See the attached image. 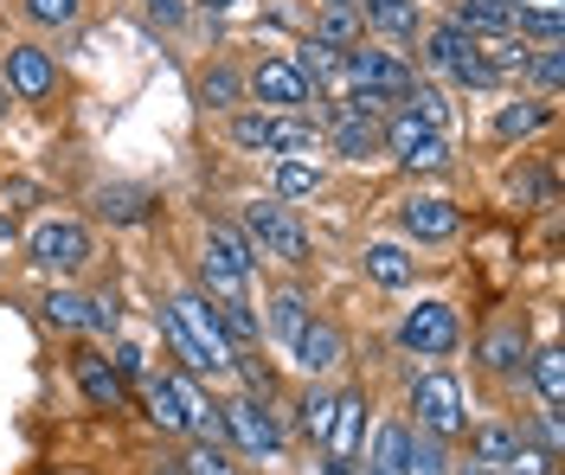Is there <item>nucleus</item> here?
Returning <instances> with one entry per match:
<instances>
[{
  "label": "nucleus",
  "mask_w": 565,
  "mask_h": 475,
  "mask_svg": "<svg viewBox=\"0 0 565 475\" xmlns=\"http://www.w3.org/2000/svg\"><path fill=\"white\" fill-rule=\"evenodd\" d=\"M7 110H13V90H7V84H0V122H7Z\"/></svg>",
  "instance_id": "de8ad7c7"
},
{
  "label": "nucleus",
  "mask_w": 565,
  "mask_h": 475,
  "mask_svg": "<svg viewBox=\"0 0 565 475\" xmlns=\"http://www.w3.org/2000/svg\"><path fill=\"white\" fill-rule=\"evenodd\" d=\"M418 39H424V65L444 77V84H457V90H501V77L482 58V39L462 33L457 20H430Z\"/></svg>",
  "instance_id": "f03ea898"
},
{
  "label": "nucleus",
  "mask_w": 565,
  "mask_h": 475,
  "mask_svg": "<svg viewBox=\"0 0 565 475\" xmlns=\"http://www.w3.org/2000/svg\"><path fill=\"white\" fill-rule=\"evenodd\" d=\"M13 245H20V225H13V213H7V206H0V257L13 251Z\"/></svg>",
  "instance_id": "c03bdc74"
},
{
  "label": "nucleus",
  "mask_w": 565,
  "mask_h": 475,
  "mask_svg": "<svg viewBox=\"0 0 565 475\" xmlns=\"http://www.w3.org/2000/svg\"><path fill=\"white\" fill-rule=\"evenodd\" d=\"M316 84H309V77L296 72V65H289V58H257V65H250L245 72V104H257V110H296V116H309L316 110Z\"/></svg>",
  "instance_id": "ddd939ff"
},
{
  "label": "nucleus",
  "mask_w": 565,
  "mask_h": 475,
  "mask_svg": "<svg viewBox=\"0 0 565 475\" xmlns=\"http://www.w3.org/2000/svg\"><path fill=\"white\" fill-rule=\"evenodd\" d=\"M444 20H457L462 33H476V39H501V33H514V0H457Z\"/></svg>",
  "instance_id": "a878e982"
},
{
  "label": "nucleus",
  "mask_w": 565,
  "mask_h": 475,
  "mask_svg": "<svg viewBox=\"0 0 565 475\" xmlns=\"http://www.w3.org/2000/svg\"><path fill=\"white\" fill-rule=\"evenodd\" d=\"M341 77H348L353 90L380 97V104H405V90L418 84V72L405 65V52H392V45H366V39L341 52Z\"/></svg>",
  "instance_id": "9d476101"
},
{
  "label": "nucleus",
  "mask_w": 565,
  "mask_h": 475,
  "mask_svg": "<svg viewBox=\"0 0 565 475\" xmlns=\"http://www.w3.org/2000/svg\"><path fill=\"white\" fill-rule=\"evenodd\" d=\"M360 20H366V33H380L386 45H418V33H424L418 0H366Z\"/></svg>",
  "instance_id": "412c9836"
},
{
  "label": "nucleus",
  "mask_w": 565,
  "mask_h": 475,
  "mask_svg": "<svg viewBox=\"0 0 565 475\" xmlns=\"http://www.w3.org/2000/svg\"><path fill=\"white\" fill-rule=\"evenodd\" d=\"M353 475H380V469H373V463H366V469H353Z\"/></svg>",
  "instance_id": "8fccbe9b"
},
{
  "label": "nucleus",
  "mask_w": 565,
  "mask_h": 475,
  "mask_svg": "<svg viewBox=\"0 0 565 475\" xmlns=\"http://www.w3.org/2000/svg\"><path fill=\"white\" fill-rule=\"evenodd\" d=\"M527 386L540 392V404H546L553 418L565 411V354L553 347V341H546V347H533V354H527Z\"/></svg>",
  "instance_id": "bb28decb"
},
{
  "label": "nucleus",
  "mask_w": 565,
  "mask_h": 475,
  "mask_svg": "<svg viewBox=\"0 0 565 475\" xmlns=\"http://www.w3.org/2000/svg\"><path fill=\"white\" fill-rule=\"evenodd\" d=\"M316 154H321V122L316 116L282 110L277 122H270V161H316Z\"/></svg>",
  "instance_id": "b1692460"
},
{
  "label": "nucleus",
  "mask_w": 565,
  "mask_h": 475,
  "mask_svg": "<svg viewBox=\"0 0 565 475\" xmlns=\"http://www.w3.org/2000/svg\"><path fill=\"white\" fill-rule=\"evenodd\" d=\"M380 148H386V161L412 168V174H444V168H450V136H444V129H424L405 104L386 110V122H380Z\"/></svg>",
  "instance_id": "1a4fd4ad"
},
{
  "label": "nucleus",
  "mask_w": 565,
  "mask_h": 475,
  "mask_svg": "<svg viewBox=\"0 0 565 475\" xmlns=\"http://www.w3.org/2000/svg\"><path fill=\"white\" fill-rule=\"evenodd\" d=\"M405 424L412 431H430V438L457 443L462 431H469V392H462L457 373H418L412 379V392H405Z\"/></svg>",
  "instance_id": "39448f33"
},
{
  "label": "nucleus",
  "mask_w": 565,
  "mask_h": 475,
  "mask_svg": "<svg viewBox=\"0 0 565 475\" xmlns=\"http://www.w3.org/2000/svg\"><path fill=\"white\" fill-rule=\"evenodd\" d=\"M71 379H77V392H84L90 411H122V399H129L122 392V373L109 366V354H90V347L71 360Z\"/></svg>",
  "instance_id": "6ab92c4d"
},
{
  "label": "nucleus",
  "mask_w": 565,
  "mask_h": 475,
  "mask_svg": "<svg viewBox=\"0 0 565 475\" xmlns=\"http://www.w3.org/2000/svg\"><path fill=\"white\" fill-rule=\"evenodd\" d=\"M521 84H533L540 97H553L559 104V84H565V45H533L527 72H521Z\"/></svg>",
  "instance_id": "c9c22d12"
},
{
  "label": "nucleus",
  "mask_w": 565,
  "mask_h": 475,
  "mask_svg": "<svg viewBox=\"0 0 565 475\" xmlns=\"http://www.w3.org/2000/svg\"><path fill=\"white\" fill-rule=\"evenodd\" d=\"M316 7H353V0H316Z\"/></svg>",
  "instance_id": "09e8293b"
},
{
  "label": "nucleus",
  "mask_w": 565,
  "mask_h": 475,
  "mask_svg": "<svg viewBox=\"0 0 565 475\" xmlns=\"http://www.w3.org/2000/svg\"><path fill=\"white\" fill-rule=\"evenodd\" d=\"M141 13H148L161 33H180V26L193 20V0H141Z\"/></svg>",
  "instance_id": "79ce46f5"
},
{
  "label": "nucleus",
  "mask_w": 565,
  "mask_h": 475,
  "mask_svg": "<svg viewBox=\"0 0 565 475\" xmlns=\"http://www.w3.org/2000/svg\"><path fill=\"white\" fill-rule=\"evenodd\" d=\"M392 219H398V238L418 251V245H457L462 238V206L450 193H405L398 206H392Z\"/></svg>",
  "instance_id": "f8f14e48"
},
{
  "label": "nucleus",
  "mask_w": 565,
  "mask_h": 475,
  "mask_svg": "<svg viewBox=\"0 0 565 475\" xmlns=\"http://www.w3.org/2000/svg\"><path fill=\"white\" fill-rule=\"evenodd\" d=\"M238 231L250 238V251L257 257H277V263H289V270H309V263H316V238H309V225L296 219V206H282V199H245Z\"/></svg>",
  "instance_id": "f257e3e1"
},
{
  "label": "nucleus",
  "mask_w": 565,
  "mask_h": 475,
  "mask_svg": "<svg viewBox=\"0 0 565 475\" xmlns=\"http://www.w3.org/2000/svg\"><path fill=\"white\" fill-rule=\"evenodd\" d=\"M250 277H257V251L238 225H218L206 219L200 225V290L218 302V295H245Z\"/></svg>",
  "instance_id": "7ed1b4c3"
},
{
  "label": "nucleus",
  "mask_w": 565,
  "mask_h": 475,
  "mask_svg": "<svg viewBox=\"0 0 565 475\" xmlns=\"http://www.w3.org/2000/svg\"><path fill=\"white\" fill-rule=\"evenodd\" d=\"M109 366H116L122 379H141V373H148V360H141V347H136V341H116V354H109Z\"/></svg>",
  "instance_id": "37998d69"
},
{
  "label": "nucleus",
  "mask_w": 565,
  "mask_h": 475,
  "mask_svg": "<svg viewBox=\"0 0 565 475\" xmlns=\"http://www.w3.org/2000/svg\"><path fill=\"white\" fill-rule=\"evenodd\" d=\"M141 399H148V424L161 438H186V411H180L174 373H141Z\"/></svg>",
  "instance_id": "393cba45"
},
{
  "label": "nucleus",
  "mask_w": 565,
  "mask_h": 475,
  "mask_svg": "<svg viewBox=\"0 0 565 475\" xmlns=\"http://www.w3.org/2000/svg\"><path fill=\"white\" fill-rule=\"evenodd\" d=\"M90 206L109 225H148L161 213V193L148 181H104V186H90Z\"/></svg>",
  "instance_id": "f3484780"
},
{
  "label": "nucleus",
  "mask_w": 565,
  "mask_h": 475,
  "mask_svg": "<svg viewBox=\"0 0 565 475\" xmlns=\"http://www.w3.org/2000/svg\"><path fill=\"white\" fill-rule=\"evenodd\" d=\"M193 97H200V110H212V116L245 110V65H232V58H212L206 72L193 77Z\"/></svg>",
  "instance_id": "aec40b11"
},
{
  "label": "nucleus",
  "mask_w": 565,
  "mask_h": 475,
  "mask_svg": "<svg viewBox=\"0 0 565 475\" xmlns=\"http://www.w3.org/2000/svg\"><path fill=\"white\" fill-rule=\"evenodd\" d=\"M289 360H296L302 379H328V373H341V366H348V334L334 328L328 315H309L302 334L289 341Z\"/></svg>",
  "instance_id": "2eb2a0df"
},
{
  "label": "nucleus",
  "mask_w": 565,
  "mask_h": 475,
  "mask_svg": "<svg viewBox=\"0 0 565 475\" xmlns=\"http://www.w3.org/2000/svg\"><path fill=\"white\" fill-rule=\"evenodd\" d=\"M316 193H321V161H277V186H270V199L296 206V199H316Z\"/></svg>",
  "instance_id": "72a5a7b5"
},
{
  "label": "nucleus",
  "mask_w": 565,
  "mask_h": 475,
  "mask_svg": "<svg viewBox=\"0 0 565 475\" xmlns=\"http://www.w3.org/2000/svg\"><path fill=\"white\" fill-rule=\"evenodd\" d=\"M450 443L430 438V431H412V456H405V475H450Z\"/></svg>",
  "instance_id": "4c0bfd02"
},
{
  "label": "nucleus",
  "mask_w": 565,
  "mask_h": 475,
  "mask_svg": "<svg viewBox=\"0 0 565 475\" xmlns=\"http://www.w3.org/2000/svg\"><path fill=\"white\" fill-rule=\"evenodd\" d=\"M450 475H494V463H476V456H462V463H450Z\"/></svg>",
  "instance_id": "49530a36"
},
{
  "label": "nucleus",
  "mask_w": 565,
  "mask_h": 475,
  "mask_svg": "<svg viewBox=\"0 0 565 475\" xmlns=\"http://www.w3.org/2000/svg\"><path fill=\"white\" fill-rule=\"evenodd\" d=\"M238 7H245V0H193V13H212V20H218V13H238Z\"/></svg>",
  "instance_id": "a18cd8bd"
},
{
  "label": "nucleus",
  "mask_w": 565,
  "mask_h": 475,
  "mask_svg": "<svg viewBox=\"0 0 565 475\" xmlns=\"http://www.w3.org/2000/svg\"><path fill=\"white\" fill-rule=\"evenodd\" d=\"M553 116H559V104L553 97H527V90H514L501 110H494V122H489V136L501 148H514V142H533L540 129H553Z\"/></svg>",
  "instance_id": "a211bd4d"
},
{
  "label": "nucleus",
  "mask_w": 565,
  "mask_h": 475,
  "mask_svg": "<svg viewBox=\"0 0 565 475\" xmlns=\"http://www.w3.org/2000/svg\"><path fill=\"white\" fill-rule=\"evenodd\" d=\"M309 39L334 45V52H348V45H360V39H366V20H360V7H316V26H309Z\"/></svg>",
  "instance_id": "7c9ffc66"
},
{
  "label": "nucleus",
  "mask_w": 565,
  "mask_h": 475,
  "mask_svg": "<svg viewBox=\"0 0 565 475\" xmlns=\"http://www.w3.org/2000/svg\"><path fill=\"white\" fill-rule=\"evenodd\" d=\"M514 33L527 39V45H565V20H559V7L514 0Z\"/></svg>",
  "instance_id": "473e14b6"
},
{
  "label": "nucleus",
  "mask_w": 565,
  "mask_h": 475,
  "mask_svg": "<svg viewBox=\"0 0 565 475\" xmlns=\"http://www.w3.org/2000/svg\"><path fill=\"white\" fill-rule=\"evenodd\" d=\"M180 475H238V463H232V450L212 438H186V450H180Z\"/></svg>",
  "instance_id": "e433bc0d"
},
{
  "label": "nucleus",
  "mask_w": 565,
  "mask_h": 475,
  "mask_svg": "<svg viewBox=\"0 0 565 475\" xmlns=\"http://www.w3.org/2000/svg\"><path fill=\"white\" fill-rule=\"evenodd\" d=\"M334 399H341V392H328L321 379H309V386L296 392V404H289V411H296V438L302 443L328 438V424H334Z\"/></svg>",
  "instance_id": "cd10ccee"
},
{
  "label": "nucleus",
  "mask_w": 565,
  "mask_h": 475,
  "mask_svg": "<svg viewBox=\"0 0 565 475\" xmlns=\"http://www.w3.org/2000/svg\"><path fill=\"white\" fill-rule=\"evenodd\" d=\"M26 263L45 270L52 283H71V277H84L97 263V238H90L84 219H39L26 231Z\"/></svg>",
  "instance_id": "20e7f679"
},
{
  "label": "nucleus",
  "mask_w": 565,
  "mask_h": 475,
  "mask_svg": "<svg viewBox=\"0 0 565 475\" xmlns=\"http://www.w3.org/2000/svg\"><path fill=\"white\" fill-rule=\"evenodd\" d=\"M366 392H341L334 399V424L321 438V475H353L360 469V450H366Z\"/></svg>",
  "instance_id": "4468645a"
},
{
  "label": "nucleus",
  "mask_w": 565,
  "mask_h": 475,
  "mask_svg": "<svg viewBox=\"0 0 565 475\" xmlns=\"http://www.w3.org/2000/svg\"><path fill=\"white\" fill-rule=\"evenodd\" d=\"M527 354H533V328H527V309H501L482 341H476V366L501 379V386H521L527 379Z\"/></svg>",
  "instance_id": "9b49d317"
},
{
  "label": "nucleus",
  "mask_w": 565,
  "mask_h": 475,
  "mask_svg": "<svg viewBox=\"0 0 565 475\" xmlns=\"http://www.w3.org/2000/svg\"><path fill=\"white\" fill-rule=\"evenodd\" d=\"M360 277L373 290H412L418 283V251L405 238H366L360 245Z\"/></svg>",
  "instance_id": "dca6fc26"
},
{
  "label": "nucleus",
  "mask_w": 565,
  "mask_h": 475,
  "mask_svg": "<svg viewBox=\"0 0 565 475\" xmlns=\"http://www.w3.org/2000/svg\"><path fill=\"white\" fill-rule=\"evenodd\" d=\"M0 84L13 90V104H33L45 110L58 90H65V72H58V52L45 45V39H7V52H0Z\"/></svg>",
  "instance_id": "423d86ee"
},
{
  "label": "nucleus",
  "mask_w": 565,
  "mask_h": 475,
  "mask_svg": "<svg viewBox=\"0 0 565 475\" xmlns=\"http://www.w3.org/2000/svg\"><path fill=\"white\" fill-rule=\"evenodd\" d=\"M270 122H277V110H257V104H245V110L225 116V142L238 148V154H270Z\"/></svg>",
  "instance_id": "c85d7f7f"
},
{
  "label": "nucleus",
  "mask_w": 565,
  "mask_h": 475,
  "mask_svg": "<svg viewBox=\"0 0 565 475\" xmlns=\"http://www.w3.org/2000/svg\"><path fill=\"white\" fill-rule=\"evenodd\" d=\"M289 65H296V72H302V77H309V84L321 90L328 77H341V52H334V45H321V39H302Z\"/></svg>",
  "instance_id": "58836bf2"
},
{
  "label": "nucleus",
  "mask_w": 565,
  "mask_h": 475,
  "mask_svg": "<svg viewBox=\"0 0 565 475\" xmlns=\"http://www.w3.org/2000/svg\"><path fill=\"white\" fill-rule=\"evenodd\" d=\"M13 13L33 39H58L84 26V0H13Z\"/></svg>",
  "instance_id": "5701e85b"
},
{
  "label": "nucleus",
  "mask_w": 565,
  "mask_h": 475,
  "mask_svg": "<svg viewBox=\"0 0 565 475\" xmlns=\"http://www.w3.org/2000/svg\"><path fill=\"white\" fill-rule=\"evenodd\" d=\"M553 469H559V463H553V450H533V443H521V450H514V456H508L494 475H553Z\"/></svg>",
  "instance_id": "a19ab883"
},
{
  "label": "nucleus",
  "mask_w": 565,
  "mask_h": 475,
  "mask_svg": "<svg viewBox=\"0 0 565 475\" xmlns=\"http://www.w3.org/2000/svg\"><path fill=\"white\" fill-rule=\"evenodd\" d=\"M521 443H527V431H521V424H501V418H494V424H476V431H469V456L501 469Z\"/></svg>",
  "instance_id": "2f4dec72"
},
{
  "label": "nucleus",
  "mask_w": 565,
  "mask_h": 475,
  "mask_svg": "<svg viewBox=\"0 0 565 475\" xmlns=\"http://www.w3.org/2000/svg\"><path fill=\"white\" fill-rule=\"evenodd\" d=\"M116 328H122L116 290H84V334H116Z\"/></svg>",
  "instance_id": "ea45409f"
},
{
  "label": "nucleus",
  "mask_w": 565,
  "mask_h": 475,
  "mask_svg": "<svg viewBox=\"0 0 565 475\" xmlns=\"http://www.w3.org/2000/svg\"><path fill=\"white\" fill-rule=\"evenodd\" d=\"M218 424H225V443L250 456V463H277L282 456V424L270 399H257V392H232V399H218Z\"/></svg>",
  "instance_id": "6e6552de"
},
{
  "label": "nucleus",
  "mask_w": 565,
  "mask_h": 475,
  "mask_svg": "<svg viewBox=\"0 0 565 475\" xmlns=\"http://www.w3.org/2000/svg\"><path fill=\"white\" fill-rule=\"evenodd\" d=\"M316 315V302L296 290V283H277V290L264 295V341H277V347H289L296 334H302V322Z\"/></svg>",
  "instance_id": "4be33fe9"
},
{
  "label": "nucleus",
  "mask_w": 565,
  "mask_h": 475,
  "mask_svg": "<svg viewBox=\"0 0 565 475\" xmlns=\"http://www.w3.org/2000/svg\"><path fill=\"white\" fill-rule=\"evenodd\" d=\"M39 315H45V328H58V334H84V290L52 283L45 302H39Z\"/></svg>",
  "instance_id": "f704fd0d"
},
{
  "label": "nucleus",
  "mask_w": 565,
  "mask_h": 475,
  "mask_svg": "<svg viewBox=\"0 0 565 475\" xmlns=\"http://www.w3.org/2000/svg\"><path fill=\"white\" fill-rule=\"evenodd\" d=\"M392 341H398L405 354H418V360H450L462 347V309L444 302V295H424V302H412V309L398 315Z\"/></svg>",
  "instance_id": "0eeeda50"
},
{
  "label": "nucleus",
  "mask_w": 565,
  "mask_h": 475,
  "mask_svg": "<svg viewBox=\"0 0 565 475\" xmlns=\"http://www.w3.org/2000/svg\"><path fill=\"white\" fill-rule=\"evenodd\" d=\"M405 456H412V424H405V418H386V424L373 431L366 463H373L380 475H405Z\"/></svg>",
  "instance_id": "c756f323"
}]
</instances>
